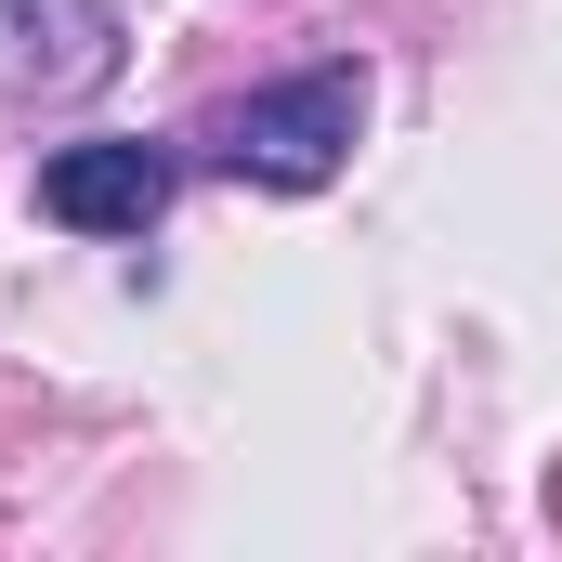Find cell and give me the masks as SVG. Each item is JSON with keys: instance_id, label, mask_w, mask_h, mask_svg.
<instances>
[{"instance_id": "obj_2", "label": "cell", "mask_w": 562, "mask_h": 562, "mask_svg": "<svg viewBox=\"0 0 562 562\" xmlns=\"http://www.w3.org/2000/svg\"><path fill=\"white\" fill-rule=\"evenodd\" d=\"M170 183H183V157L144 144V132L53 144V157H40V223H66V236H144V223L170 210Z\"/></svg>"}, {"instance_id": "obj_1", "label": "cell", "mask_w": 562, "mask_h": 562, "mask_svg": "<svg viewBox=\"0 0 562 562\" xmlns=\"http://www.w3.org/2000/svg\"><path fill=\"white\" fill-rule=\"evenodd\" d=\"M367 132V79L353 66H301V79H262V92H236L223 119H210V157L236 170V183H262V196H314L340 157Z\"/></svg>"}, {"instance_id": "obj_3", "label": "cell", "mask_w": 562, "mask_h": 562, "mask_svg": "<svg viewBox=\"0 0 562 562\" xmlns=\"http://www.w3.org/2000/svg\"><path fill=\"white\" fill-rule=\"evenodd\" d=\"M119 79V0H0V105H79Z\"/></svg>"}]
</instances>
